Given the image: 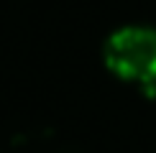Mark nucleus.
<instances>
[{"label": "nucleus", "mask_w": 156, "mask_h": 153, "mask_svg": "<svg viewBox=\"0 0 156 153\" xmlns=\"http://www.w3.org/2000/svg\"><path fill=\"white\" fill-rule=\"evenodd\" d=\"M105 64L120 79L154 84L156 82V31L148 25L118 28L105 43Z\"/></svg>", "instance_id": "obj_1"}]
</instances>
